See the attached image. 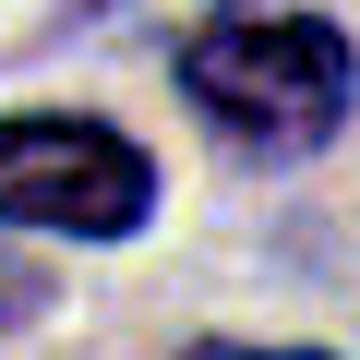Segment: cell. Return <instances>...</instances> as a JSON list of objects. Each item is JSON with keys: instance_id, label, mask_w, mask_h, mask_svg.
<instances>
[{"instance_id": "cell-1", "label": "cell", "mask_w": 360, "mask_h": 360, "mask_svg": "<svg viewBox=\"0 0 360 360\" xmlns=\"http://www.w3.org/2000/svg\"><path fill=\"white\" fill-rule=\"evenodd\" d=\"M180 96H193L217 132L264 144V156H300L348 120L360 96V49L324 25V13H229L180 49Z\"/></svg>"}, {"instance_id": "cell-2", "label": "cell", "mask_w": 360, "mask_h": 360, "mask_svg": "<svg viewBox=\"0 0 360 360\" xmlns=\"http://www.w3.org/2000/svg\"><path fill=\"white\" fill-rule=\"evenodd\" d=\"M156 217V168L108 120L25 108L0 120V229H60V240H120Z\"/></svg>"}, {"instance_id": "cell-3", "label": "cell", "mask_w": 360, "mask_h": 360, "mask_svg": "<svg viewBox=\"0 0 360 360\" xmlns=\"http://www.w3.org/2000/svg\"><path fill=\"white\" fill-rule=\"evenodd\" d=\"M25 312H37V276H25V264H0V324H25Z\"/></svg>"}, {"instance_id": "cell-4", "label": "cell", "mask_w": 360, "mask_h": 360, "mask_svg": "<svg viewBox=\"0 0 360 360\" xmlns=\"http://www.w3.org/2000/svg\"><path fill=\"white\" fill-rule=\"evenodd\" d=\"M180 360H324V348H229L217 336V348H180Z\"/></svg>"}]
</instances>
